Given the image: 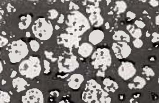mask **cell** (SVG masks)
Listing matches in <instances>:
<instances>
[{
	"mask_svg": "<svg viewBox=\"0 0 159 103\" xmlns=\"http://www.w3.org/2000/svg\"><path fill=\"white\" fill-rule=\"evenodd\" d=\"M112 48L116 57L119 59L128 58L132 51L128 43L123 41L114 42L112 44Z\"/></svg>",
	"mask_w": 159,
	"mask_h": 103,
	"instance_id": "cell-7",
	"label": "cell"
},
{
	"mask_svg": "<svg viewBox=\"0 0 159 103\" xmlns=\"http://www.w3.org/2000/svg\"><path fill=\"white\" fill-rule=\"evenodd\" d=\"M134 24L139 29L143 28L146 26V24L141 20H136L134 23Z\"/></svg>",
	"mask_w": 159,
	"mask_h": 103,
	"instance_id": "cell-25",
	"label": "cell"
},
{
	"mask_svg": "<svg viewBox=\"0 0 159 103\" xmlns=\"http://www.w3.org/2000/svg\"><path fill=\"white\" fill-rule=\"evenodd\" d=\"M34 41H32V42H30V45H31L32 49L33 50L36 52L39 50V43L37 42H34Z\"/></svg>",
	"mask_w": 159,
	"mask_h": 103,
	"instance_id": "cell-26",
	"label": "cell"
},
{
	"mask_svg": "<svg viewBox=\"0 0 159 103\" xmlns=\"http://www.w3.org/2000/svg\"><path fill=\"white\" fill-rule=\"evenodd\" d=\"M23 103H42L44 102L43 95L38 89L29 90L26 95L23 97Z\"/></svg>",
	"mask_w": 159,
	"mask_h": 103,
	"instance_id": "cell-10",
	"label": "cell"
},
{
	"mask_svg": "<svg viewBox=\"0 0 159 103\" xmlns=\"http://www.w3.org/2000/svg\"><path fill=\"white\" fill-rule=\"evenodd\" d=\"M113 39L117 42L123 41L129 43L130 41V36L123 30H118L115 32L113 36Z\"/></svg>",
	"mask_w": 159,
	"mask_h": 103,
	"instance_id": "cell-17",
	"label": "cell"
},
{
	"mask_svg": "<svg viewBox=\"0 0 159 103\" xmlns=\"http://www.w3.org/2000/svg\"><path fill=\"white\" fill-rule=\"evenodd\" d=\"M33 29L35 35L40 40H48L52 34L51 24L45 19H39L36 21L33 26Z\"/></svg>",
	"mask_w": 159,
	"mask_h": 103,
	"instance_id": "cell-5",
	"label": "cell"
},
{
	"mask_svg": "<svg viewBox=\"0 0 159 103\" xmlns=\"http://www.w3.org/2000/svg\"><path fill=\"white\" fill-rule=\"evenodd\" d=\"M152 43H156L159 41V34L157 33L154 32L152 34Z\"/></svg>",
	"mask_w": 159,
	"mask_h": 103,
	"instance_id": "cell-24",
	"label": "cell"
},
{
	"mask_svg": "<svg viewBox=\"0 0 159 103\" xmlns=\"http://www.w3.org/2000/svg\"><path fill=\"white\" fill-rule=\"evenodd\" d=\"M103 84L105 90L107 92L114 93L116 90H118V85L116 82L111 78H106L103 82Z\"/></svg>",
	"mask_w": 159,
	"mask_h": 103,
	"instance_id": "cell-15",
	"label": "cell"
},
{
	"mask_svg": "<svg viewBox=\"0 0 159 103\" xmlns=\"http://www.w3.org/2000/svg\"><path fill=\"white\" fill-rule=\"evenodd\" d=\"M66 57V55H65ZM59 67L61 69L64 67L65 70L66 72H70L75 71L79 67V64L77 61V58L74 55H69L68 58L66 57L64 58L60 59Z\"/></svg>",
	"mask_w": 159,
	"mask_h": 103,
	"instance_id": "cell-9",
	"label": "cell"
},
{
	"mask_svg": "<svg viewBox=\"0 0 159 103\" xmlns=\"http://www.w3.org/2000/svg\"><path fill=\"white\" fill-rule=\"evenodd\" d=\"M146 85V79L140 76H136L134 78L131 82L128 85V88L130 90L143 89Z\"/></svg>",
	"mask_w": 159,
	"mask_h": 103,
	"instance_id": "cell-12",
	"label": "cell"
},
{
	"mask_svg": "<svg viewBox=\"0 0 159 103\" xmlns=\"http://www.w3.org/2000/svg\"><path fill=\"white\" fill-rule=\"evenodd\" d=\"M108 96L107 92L104 91L99 84L91 79L87 82L82 99L88 103H111V98Z\"/></svg>",
	"mask_w": 159,
	"mask_h": 103,
	"instance_id": "cell-1",
	"label": "cell"
},
{
	"mask_svg": "<svg viewBox=\"0 0 159 103\" xmlns=\"http://www.w3.org/2000/svg\"><path fill=\"white\" fill-rule=\"evenodd\" d=\"M93 47L88 43H84L79 47L78 53L83 57L87 58L93 52Z\"/></svg>",
	"mask_w": 159,
	"mask_h": 103,
	"instance_id": "cell-16",
	"label": "cell"
},
{
	"mask_svg": "<svg viewBox=\"0 0 159 103\" xmlns=\"http://www.w3.org/2000/svg\"><path fill=\"white\" fill-rule=\"evenodd\" d=\"M143 73L147 77H153L155 75L154 71L148 66H146L143 68Z\"/></svg>",
	"mask_w": 159,
	"mask_h": 103,
	"instance_id": "cell-20",
	"label": "cell"
},
{
	"mask_svg": "<svg viewBox=\"0 0 159 103\" xmlns=\"http://www.w3.org/2000/svg\"><path fill=\"white\" fill-rule=\"evenodd\" d=\"M156 23L159 26V15L157 16L156 17Z\"/></svg>",
	"mask_w": 159,
	"mask_h": 103,
	"instance_id": "cell-28",
	"label": "cell"
},
{
	"mask_svg": "<svg viewBox=\"0 0 159 103\" xmlns=\"http://www.w3.org/2000/svg\"><path fill=\"white\" fill-rule=\"evenodd\" d=\"M92 64L95 69L104 71L112 64V57L110 50L107 48H99L92 56Z\"/></svg>",
	"mask_w": 159,
	"mask_h": 103,
	"instance_id": "cell-3",
	"label": "cell"
},
{
	"mask_svg": "<svg viewBox=\"0 0 159 103\" xmlns=\"http://www.w3.org/2000/svg\"><path fill=\"white\" fill-rule=\"evenodd\" d=\"M20 71L22 75H26V77L33 78L41 73L40 61L36 57H31L20 65Z\"/></svg>",
	"mask_w": 159,
	"mask_h": 103,
	"instance_id": "cell-4",
	"label": "cell"
},
{
	"mask_svg": "<svg viewBox=\"0 0 159 103\" xmlns=\"http://www.w3.org/2000/svg\"><path fill=\"white\" fill-rule=\"evenodd\" d=\"M158 83H159V76L158 78Z\"/></svg>",
	"mask_w": 159,
	"mask_h": 103,
	"instance_id": "cell-29",
	"label": "cell"
},
{
	"mask_svg": "<svg viewBox=\"0 0 159 103\" xmlns=\"http://www.w3.org/2000/svg\"><path fill=\"white\" fill-rule=\"evenodd\" d=\"M149 4L152 7H157L158 6L159 2L157 1H149Z\"/></svg>",
	"mask_w": 159,
	"mask_h": 103,
	"instance_id": "cell-27",
	"label": "cell"
},
{
	"mask_svg": "<svg viewBox=\"0 0 159 103\" xmlns=\"http://www.w3.org/2000/svg\"><path fill=\"white\" fill-rule=\"evenodd\" d=\"M126 17H127V19H128V21H131V20H133V19L135 18L136 14L134 13L129 11L127 13Z\"/></svg>",
	"mask_w": 159,
	"mask_h": 103,
	"instance_id": "cell-23",
	"label": "cell"
},
{
	"mask_svg": "<svg viewBox=\"0 0 159 103\" xmlns=\"http://www.w3.org/2000/svg\"><path fill=\"white\" fill-rule=\"evenodd\" d=\"M68 31L76 36L82 35L90 28L89 21L85 16L79 11H74L68 16L67 20Z\"/></svg>",
	"mask_w": 159,
	"mask_h": 103,
	"instance_id": "cell-2",
	"label": "cell"
},
{
	"mask_svg": "<svg viewBox=\"0 0 159 103\" xmlns=\"http://www.w3.org/2000/svg\"><path fill=\"white\" fill-rule=\"evenodd\" d=\"M127 29L132 37L135 39L140 38L142 37V32L141 29H135L134 25H128L127 26Z\"/></svg>",
	"mask_w": 159,
	"mask_h": 103,
	"instance_id": "cell-18",
	"label": "cell"
},
{
	"mask_svg": "<svg viewBox=\"0 0 159 103\" xmlns=\"http://www.w3.org/2000/svg\"><path fill=\"white\" fill-rule=\"evenodd\" d=\"M133 44L134 46L136 48H141L143 45V42L141 39L138 38V39H135L133 40Z\"/></svg>",
	"mask_w": 159,
	"mask_h": 103,
	"instance_id": "cell-22",
	"label": "cell"
},
{
	"mask_svg": "<svg viewBox=\"0 0 159 103\" xmlns=\"http://www.w3.org/2000/svg\"><path fill=\"white\" fill-rule=\"evenodd\" d=\"M116 10L118 14L123 13L127 9V4L124 1H118L116 2Z\"/></svg>",
	"mask_w": 159,
	"mask_h": 103,
	"instance_id": "cell-19",
	"label": "cell"
},
{
	"mask_svg": "<svg viewBox=\"0 0 159 103\" xmlns=\"http://www.w3.org/2000/svg\"><path fill=\"white\" fill-rule=\"evenodd\" d=\"M118 75L124 80L127 81L133 78L136 73V69L134 65L129 61H125L121 64L118 69Z\"/></svg>",
	"mask_w": 159,
	"mask_h": 103,
	"instance_id": "cell-8",
	"label": "cell"
},
{
	"mask_svg": "<svg viewBox=\"0 0 159 103\" xmlns=\"http://www.w3.org/2000/svg\"><path fill=\"white\" fill-rule=\"evenodd\" d=\"M104 33L100 29L93 30L89 36V40L93 45H97L101 43L104 38Z\"/></svg>",
	"mask_w": 159,
	"mask_h": 103,
	"instance_id": "cell-13",
	"label": "cell"
},
{
	"mask_svg": "<svg viewBox=\"0 0 159 103\" xmlns=\"http://www.w3.org/2000/svg\"><path fill=\"white\" fill-rule=\"evenodd\" d=\"M87 12L90 13L89 20L92 25L98 27L103 23V19L100 15V9L95 7H91L88 9Z\"/></svg>",
	"mask_w": 159,
	"mask_h": 103,
	"instance_id": "cell-11",
	"label": "cell"
},
{
	"mask_svg": "<svg viewBox=\"0 0 159 103\" xmlns=\"http://www.w3.org/2000/svg\"><path fill=\"white\" fill-rule=\"evenodd\" d=\"M9 57L11 62L16 63L26 56L28 53L26 43L23 41L13 42L11 45Z\"/></svg>",
	"mask_w": 159,
	"mask_h": 103,
	"instance_id": "cell-6",
	"label": "cell"
},
{
	"mask_svg": "<svg viewBox=\"0 0 159 103\" xmlns=\"http://www.w3.org/2000/svg\"><path fill=\"white\" fill-rule=\"evenodd\" d=\"M24 16H23V17ZM27 16H24V20L25 21H23V20H22V22L20 23V28L23 29H25L27 28L28 25L30 24V22H31V18L30 17V16H27V19H26Z\"/></svg>",
	"mask_w": 159,
	"mask_h": 103,
	"instance_id": "cell-21",
	"label": "cell"
},
{
	"mask_svg": "<svg viewBox=\"0 0 159 103\" xmlns=\"http://www.w3.org/2000/svg\"><path fill=\"white\" fill-rule=\"evenodd\" d=\"M69 80V86L74 90H77L84 81V78L81 74H74Z\"/></svg>",
	"mask_w": 159,
	"mask_h": 103,
	"instance_id": "cell-14",
	"label": "cell"
}]
</instances>
